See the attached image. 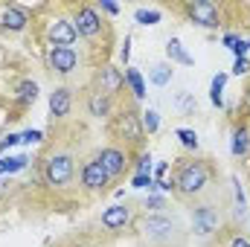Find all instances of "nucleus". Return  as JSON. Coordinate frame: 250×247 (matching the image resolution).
<instances>
[{
  "label": "nucleus",
  "mask_w": 250,
  "mask_h": 247,
  "mask_svg": "<svg viewBox=\"0 0 250 247\" xmlns=\"http://www.w3.org/2000/svg\"><path fill=\"white\" fill-rule=\"evenodd\" d=\"M207 181H209L207 166L192 160V163H184V166H181V172H178V178H175V186H178L184 195H198V192H204Z\"/></svg>",
  "instance_id": "nucleus-1"
},
{
  "label": "nucleus",
  "mask_w": 250,
  "mask_h": 247,
  "mask_svg": "<svg viewBox=\"0 0 250 247\" xmlns=\"http://www.w3.org/2000/svg\"><path fill=\"white\" fill-rule=\"evenodd\" d=\"M148 206H154V209L163 206V198H154V195H151V198H148Z\"/></svg>",
  "instance_id": "nucleus-37"
},
{
  "label": "nucleus",
  "mask_w": 250,
  "mask_h": 247,
  "mask_svg": "<svg viewBox=\"0 0 250 247\" xmlns=\"http://www.w3.org/2000/svg\"><path fill=\"white\" fill-rule=\"evenodd\" d=\"M70 105H73V96H70L67 87H56V90L50 93V114H53L56 120H62V117L70 114Z\"/></svg>",
  "instance_id": "nucleus-14"
},
{
  "label": "nucleus",
  "mask_w": 250,
  "mask_h": 247,
  "mask_svg": "<svg viewBox=\"0 0 250 247\" xmlns=\"http://www.w3.org/2000/svg\"><path fill=\"white\" fill-rule=\"evenodd\" d=\"M248 53H250V41H248Z\"/></svg>",
  "instance_id": "nucleus-38"
},
{
  "label": "nucleus",
  "mask_w": 250,
  "mask_h": 247,
  "mask_svg": "<svg viewBox=\"0 0 250 247\" xmlns=\"http://www.w3.org/2000/svg\"><path fill=\"white\" fill-rule=\"evenodd\" d=\"M108 172L102 169V163L93 157L90 163H84L82 166V186H87V189H102V186H108Z\"/></svg>",
  "instance_id": "nucleus-11"
},
{
  "label": "nucleus",
  "mask_w": 250,
  "mask_h": 247,
  "mask_svg": "<svg viewBox=\"0 0 250 247\" xmlns=\"http://www.w3.org/2000/svg\"><path fill=\"white\" fill-rule=\"evenodd\" d=\"M120 59H123L125 64H128V59H131V38H125V44H123V50H120Z\"/></svg>",
  "instance_id": "nucleus-34"
},
{
  "label": "nucleus",
  "mask_w": 250,
  "mask_h": 247,
  "mask_svg": "<svg viewBox=\"0 0 250 247\" xmlns=\"http://www.w3.org/2000/svg\"><path fill=\"white\" fill-rule=\"evenodd\" d=\"M233 186H236V206H239V215H245V192H242L239 178H233Z\"/></svg>",
  "instance_id": "nucleus-28"
},
{
  "label": "nucleus",
  "mask_w": 250,
  "mask_h": 247,
  "mask_svg": "<svg viewBox=\"0 0 250 247\" xmlns=\"http://www.w3.org/2000/svg\"><path fill=\"white\" fill-rule=\"evenodd\" d=\"M230 247H250V242L245 239V236H236V239L230 242Z\"/></svg>",
  "instance_id": "nucleus-36"
},
{
  "label": "nucleus",
  "mask_w": 250,
  "mask_h": 247,
  "mask_svg": "<svg viewBox=\"0 0 250 247\" xmlns=\"http://www.w3.org/2000/svg\"><path fill=\"white\" fill-rule=\"evenodd\" d=\"M224 47H230L233 53H236V59H248V41L245 38H239V35H224Z\"/></svg>",
  "instance_id": "nucleus-24"
},
{
  "label": "nucleus",
  "mask_w": 250,
  "mask_h": 247,
  "mask_svg": "<svg viewBox=\"0 0 250 247\" xmlns=\"http://www.w3.org/2000/svg\"><path fill=\"white\" fill-rule=\"evenodd\" d=\"M172 76H175V70H172V64H166V62L154 64V67L148 70V79H151V84H157V87H166V84L172 82Z\"/></svg>",
  "instance_id": "nucleus-19"
},
{
  "label": "nucleus",
  "mask_w": 250,
  "mask_h": 247,
  "mask_svg": "<svg viewBox=\"0 0 250 247\" xmlns=\"http://www.w3.org/2000/svg\"><path fill=\"white\" fill-rule=\"evenodd\" d=\"M160 18H163V15H160L157 9H137V12H134V21H137L140 26H154V23H160Z\"/></svg>",
  "instance_id": "nucleus-23"
},
{
  "label": "nucleus",
  "mask_w": 250,
  "mask_h": 247,
  "mask_svg": "<svg viewBox=\"0 0 250 247\" xmlns=\"http://www.w3.org/2000/svg\"><path fill=\"white\" fill-rule=\"evenodd\" d=\"M15 93H18V102H21V105H32V102L38 99V84H35V82H29V79H23V82L18 84V90H15Z\"/></svg>",
  "instance_id": "nucleus-22"
},
{
  "label": "nucleus",
  "mask_w": 250,
  "mask_h": 247,
  "mask_svg": "<svg viewBox=\"0 0 250 247\" xmlns=\"http://www.w3.org/2000/svg\"><path fill=\"white\" fill-rule=\"evenodd\" d=\"M140 120H143V131L146 134H157L160 131V114L157 111H146V114H140Z\"/></svg>",
  "instance_id": "nucleus-25"
},
{
  "label": "nucleus",
  "mask_w": 250,
  "mask_h": 247,
  "mask_svg": "<svg viewBox=\"0 0 250 247\" xmlns=\"http://www.w3.org/2000/svg\"><path fill=\"white\" fill-rule=\"evenodd\" d=\"M41 137H44V134L35 128V131H26V134L21 137V143H41Z\"/></svg>",
  "instance_id": "nucleus-32"
},
{
  "label": "nucleus",
  "mask_w": 250,
  "mask_h": 247,
  "mask_svg": "<svg viewBox=\"0 0 250 247\" xmlns=\"http://www.w3.org/2000/svg\"><path fill=\"white\" fill-rule=\"evenodd\" d=\"M128 221H131V212L123 204H114L102 212V227H108V230H123Z\"/></svg>",
  "instance_id": "nucleus-13"
},
{
  "label": "nucleus",
  "mask_w": 250,
  "mask_h": 247,
  "mask_svg": "<svg viewBox=\"0 0 250 247\" xmlns=\"http://www.w3.org/2000/svg\"><path fill=\"white\" fill-rule=\"evenodd\" d=\"M125 84L131 87L134 99H146V82H143V73L137 67H125Z\"/></svg>",
  "instance_id": "nucleus-18"
},
{
  "label": "nucleus",
  "mask_w": 250,
  "mask_h": 247,
  "mask_svg": "<svg viewBox=\"0 0 250 247\" xmlns=\"http://www.w3.org/2000/svg\"><path fill=\"white\" fill-rule=\"evenodd\" d=\"M18 143H21V137H18V134H9V137H6V140L0 143V154H3L6 148H12V145H18Z\"/></svg>",
  "instance_id": "nucleus-33"
},
{
  "label": "nucleus",
  "mask_w": 250,
  "mask_h": 247,
  "mask_svg": "<svg viewBox=\"0 0 250 247\" xmlns=\"http://www.w3.org/2000/svg\"><path fill=\"white\" fill-rule=\"evenodd\" d=\"M0 23H3V29L23 32L26 23H29V15H26V9H21V6H6L3 15H0Z\"/></svg>",
  "instance_id": "nucleus-12"
},
{
  "label": "nucleus",
  "mask_w": 250,
  "mask_h": 247,
  "mask_svg": "<svg viewBox=\"0 0 250 247\" xmlns=\"http://www.w3.org/2000/svg\"><path fill=\"white\" fill-rule=\"evenodd\" d=\"M47 38H50L53 47H70V44H76L79 32H76V26H73L70 18H56V21H50Z\"/></svg>",
  "instance_id": "nucleus-6"
},
{
  "label": "nucleus",
  "mask_w": 250,
  "mask_h": 247,
  "mask_svg": "<svg viewBox=\"0 0 250 247\" xmlns=\"http://www.w3.org/2000/svg\"><path fill=\"white\" fill-rule=\"evenodd\" d=\"M166 56H169L175 64H184V67H192V64H195V59L184 50V44H181L178 38H169V44H166Z\"/></svg>",
  "instance_id": "nucleus-17"
},
{
  "label": "nucleus",
  "mask_w": 250,
  "mask_h": 247,
  "mask_svg": "<svg viewBox=\"0 0 250 247\" xmlns=\"http://www.w3.org/2000/svg\"><path fill=\"white\" fill-rule=\"evenodd\" d=\"M123 84H125V73L117 70L114 64H105V67L99 70V90H102V93L114 96V93L123 90Z\"/></svg>",
  "instance_id": "nucleus-10"
},
{
  "label": "nucleus",
  "mask_w": 250,
  "mask_h": 247,
  "mask_svg": "<svg viewBox=\"0 0 250 247\" xmlns=\"http://www.w3.org/2000/svg\"><path fill=\"white\" fill-rule=\"evenodd\" d=\"M26 166V160L23 157H15V160H3V172H18V169H23Z\"/></svg>",
  "instance_id": "nucleus-29"
},
{
  "label": "nucleus",
  "mask_w": 250,
  "mask_h": 247,
  "mask_svg": "<svg viewBox=\"0 0 250 247\" xmlns=\"http://www.w3.org/2000/svg\"><path fill=\"white\" fill-rule=\"evenodd\" d=\"M73 172H76V166H73L70 154H53L47 160V172L44 175H47V184L50 186H64V184H70Z\"/></svg>",
  "instance_id": "nucleus-2"
},
{
  "label": "nucleus",
  "mask_w": 250,
  "mask_h": 247,
  "mask_svg": "<svg viewBox=\"0 0 250 247\" xmlns=\"http://www.w3.org/2000/svg\"><path fill=\"white\" fill-rule=\"evenodd\" d=\"M47 62H50V67H53L56 73L70 76V73L76 70V64H79V53H76L73 47H50Z\"/></svg>",
  "instance_id": "nucleus-8"
},
{
  "label": "nucleus",
  "mask_w": 250,
  "mask_h": 247,
  "mask_svg": "<svg viewBox=\"0 0 250 247\" xmlns=\"http://www.w3.org/2000/svg\"><path fill=\"white\" fill-rule=\"evenodd\" d=\"M87 111H90V117H96V120L111 117V96L102 93V90H93V93L87 96Z\"/></svg>",
  "instance_id": "nucleus-15"
},
{
  "label": "nucleus",
  "mask_w": 250,
  "mask_h": 247,
  "mask_svg": "<svg viewBox=\"0 0 250 247\" xmlns=\"http://www.w3.org/2000/svg\"><path fill=\"white\" fill-rule=\"evenodd\" d=\"M117 134H120L123 140H128V143H143L146 131H143L140 114H137V111H123V114L117 117Z\"/></svg>",
  "instance_id": "nucleus-7"
},
{
  "label": "nucleus",
  "mask_w": 250,
  "mask_h": 247,
  "mask_svg": "<svg viewBox=\"0 0 250 247\" xmlns=\"http://www.w3.org/2000/svg\"><path fill=\"white\" fill-rule=\"evenodd\" d=\"M224 84H227V73H218V76L212 79V84H209V102H212L215 108L224 105Z\"/></svg>",
  "instance_id": "nucleus-21"
},
{
  "label": "nucleus",
  "mask_w": 250,
  "mask_h": 247,
  "mask_svg": "<svg viewBox=\"0 0 250 247\" xmlns=\"http://www.w3.org/2000/svg\"><path fill=\"white\" fill-rule=\"evenodd\" d=\"M178 137H181V143H184L187 148H198V134H195V131H189V128H178Z\"/></svg>",
  "instance_id": "nucleus-26"
},
{
  "label": "nucleus",
  "mask_w": 250,
  "mask_h": 247,
  "mask_svg": "<svg viewBox=\"0 0 250 247\" xmlns=\"http://www.w3.org/2000/svg\"><path fill=\"white\" fill-rule=\"evenodd\" d=\"M172 233H175V224L166 218V215H146V221H143V236L148 239V242H169L172 239Z\"/></svg>",
  "instance_id": "nucleus-5"
},
{
  "label": "nucleus",
  "mask_w": 250,
  "mask_h": 247,
  "mask_svg": "<svg viewBox=\"0 0 250 247\" xmlns=\"http://www.w3.org/2000/svg\"><path fill=\"white\" fill-rule=\"evenodd\" d=\"M187 15L192 23L204 26V29H218V6L209 0H195L187 6Z\"/></svg>",
  "instance_id": "nucleus-3"
},
{
  "label": "nucleus",
  "mask_w": 250,
  "mask_h": 247,
  "mask_svg": "<svg viewBox=\"0 0 250 247\" xmlns=\"http://www.w3.org/2000/svg\"><path fill=\"white\" fill-rule=\"evenodd\" d=\"M96 160L102 163V169L108 172V178H120V175L125 172V151L123 148H117V145L102 148V151L96 154Z\"/></svg>",
  "instance_id": "nucleus-9"
},
{
  "label": "nucleus",
  "mask_w": 250,
  "mask_h": 247,
  "mask_svg": "<svg viewBox=\"0 0 250 247\" xmlns=\"http://www.w3.org/2000/svg\"><path fill=\"white\" fill-rule=\"evenodd\" d=\"M131 186H134V189H157L151 175H134V178H131Z\"/></svg>",
  "instance_id": "nucleus-27"
},
{
  "label": "nucleus",
  "mask_w": 250,
  "mask_h": 247,
  "mask_svg": "<svg viewBox=\"0 0 250 247\" xmlns=\"http://www.w3.org/2000/svg\"><path fill=\"white\" fill-rule=\"evenodd\" d=\"M233 73H236V76H245V73H250V62H248V59H236V64H233Z\"/></svg>",
  "instance_id": "nucleus-31"
},
{
  "label": "nucleus",
  "mask_w": 250,
  "mask_h": 247,
  "mask_svg": "<svg viewBox=\"0 0 250 247\" xmlns=\"http://www.w3.org/2000/svg\"><path fill=\"white\" fill-rule=\"evenodd\" d=\"M230 151H233L236 157H245V154L250 151V131H248V128H236V131H233Z\"/></svg>",
  "instance_id": "nucleus-20"
},
{
  "label": "nucleus",
  "mask_w": 250,
  "mask_h": 247,
  "mask_svg": "<svg viewBox=\"0 0 250 247\" xmlns=\"http://www.w3.org/2000/svg\"><path fill=\"white\" fill-rule=\"evenodd\" d=\"M215 224H218V218H215L212 206H198V209H195V233H201V236H209Z\"/></svg>",
  "instance_id": "nucleus-16"
},
{
  "label": "nucleus",
  "mask_w": 250,
  "mask_h": 247,
  "mask_svg": "<svg viewBox=\"0 0 250 247\" xmlns=\"http://www.w3.org/2000/svg\"><path fill=\"white\" fill-rule=\"evenodd\" d=\"M73 26H76V32H79L82 38H96V35L102 32L99 12H96L93 6H82V9H76V15H73Z\"/></svg>",
  "instance_id": "nucleus-4"
},
{
  "label": "nucleus",
  "mask_w": 250,
  "mask_h": 247,
  "mask_svg": "<svg viewBox=\"0 0 250 247\" xmlns=\"http://www.w3.org/2000/svg\"><path fill=\"white\" fill-rule=\"evenodd\" d=\"M137 175H151V154H143L137 163Z\"/></svg>",
  "instance_id": "nucleus-30"
},
{
  "label": "nucleus",
  "mask_w": 250,
  "mask_h": 247,
  "mask_svg": "<svg viewBox=\"0 0 250 247\" xmlns=\"http://www.w3.org/2000/svg\"><path fill=\"white\" fill-rule=\"evenodd\" d=\"M102 9H105L108 15H120V6H117V3H111V0H102Z\"/></svg>",
  "instance_id": "nucleus-35"
}]
</instances>
